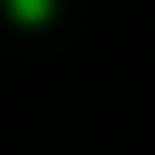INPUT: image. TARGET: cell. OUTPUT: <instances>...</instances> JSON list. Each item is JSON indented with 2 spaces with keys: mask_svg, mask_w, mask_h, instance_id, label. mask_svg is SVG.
<instances>
[{
  "mask_svg": "<svg viewBox=\"0 0 155 155\" xmlns=\"http://www.w3.org/2000/svg\"><path fill=\"white\" fill-rule=\"evenodd\" d=\"M10 10H15L19 19H44V15H48V0H10Z\"/></svg>",
  "mask_w": 155,
  "mask_h": 155,
  "instance_id": "1",
  "label": "cell"
}]
</instances>
